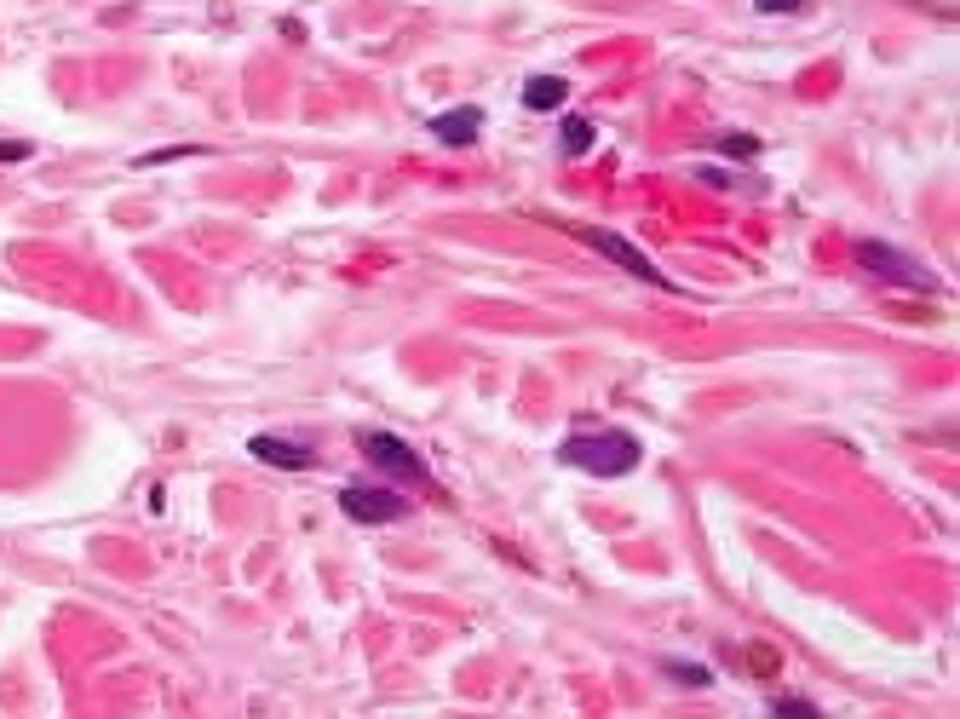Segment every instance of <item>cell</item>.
<instances>
[{
  "mask_svg": "<svg viewBox=\"0 0 960 719\" xmlns=\"http://www.w3.org/2000/svg\"><path fill=\"white\" fill-rule=\"evenodd\" d=\"M857 265H863L869 277H880V282L915 288V294H938V277H932L920 259H909L903 248H892V242H857Z\"/></svg>",
  "mask_w": 960,
  "mask_h": 719,
  "instance_id": "cell-2",
  "label": "cell"
},
{
  "mask_svg": "<svg viewBox=\"0 0 960 719\" xmlns=\"http://www.w3.org/2000/svg\"><path fill=\"white\" fill-rule=\"evenodd\" d=\"M363 455L380 466V472H397V478H409V484H426V478H432V472H426V461H420V455H414L403 438H391V432H368V438H363Z\"/></svg>",
  "mask_w": 960,
  "mask_h": 719,
  "instance_id": "cell-5",
  "label": "cell"
},
{
  "mask_svg": "<svg viewBox=\"0 0 960 719\" xmlns=\"http://www.w3.org/2000/svg\"><path fill=\"white\" fill-rule=\"evenodd\" d=\"M777 714H782V719H817V708H811V702H800V696H782Z\"/></svg>",
  "mask_w": 960,
  "mask_h": 719,
  "instance_id": "cell-11",
  "label": "cell"
},
{
  "mask_svg": "<svg viewBox=\"0 0 960 719\" xmlns=\"http://www.w3.org/2000/svg\"><path fill=\"white\" fill-rule=\"evenodd\" d=\"M340 512L357 518V524H397V518H409V501L391 495V489H374V484H345Z\"/></svg>",
  "mask_w": 960,
  "mask_h": 719,
  "instance_id": "cell-3",
  "label": "cell"
},
{
  "mask_svg": "<svg viewBox=\"0 0 960 719\" xmlns=\"http://www.w3.org/2000/svg\"><path fill=\"white\" fill-rule=\"evenodd\" d=\"M35 156V144H23V139H0V162H29Z\"/></svg>",
  "mask_w": 960,
  "mask_h": 719,
  "instance_id": "cell-12",
  "label": "cell"
},
{
  "mask_svg": "<svg viewBox=\"0 0 960 719\" xmlns=\"http://www.w3.org/2000/svg\"><path fill=\"white\" fill-rule=\"evenodd\" d=\"M805 0H754V12H771V18H782V12H800Z\"/></svg>",
  "mask_w": 960,
  "mask_h": 719,
  "instance_id": "cell-14",
  "label": "cell"
},
{
  "mask_svg": "<svg viewBox=\"0 0 960 719\" xmlns=\"http://www.w3.org/2000/svg\"><path fill=\"white\" fill-rule=\"evenodd\" d=\"M593 121L587 116H564V127H558V144H564V156H587L593 150Z\"/></svg>",
  "mask_w": 960,
  "mask_h": 719,
  "instance_id": "cell-9",
  "label": "cell"
},
{
  "mask_svg": "<svg viewBox=\"0 0 960 719\" xmlns=\"http://www.w3.org/2000/svg\"><path fill=\"white\" fill-rule=\"evenodd\" d=\"M478 127H483V110L478 104H466V110H449V116H432V133L449 150H466V144L478 139Z\"/></svg>",
  "mask_w": 960,
  "mask_h": 719,
  "instance_id": "cell-6",
  "label": "cell"
},
{
  "mask_svg": "<svg viewBox=\"0 0 960 719\" xmlns=\"http://www.w3.org/2000/svg\"><path fill=\"white\" fill-rule=\"evenodd\" d=\"M748 668L754 673H777V650L765 645V650H748Z\"/></svg>",
  "mask_w": 960,
  "mask_h": 719,
  "instance_id": "cell-13",
  "label": "cell"
},
{
  "mask_svg": "<svg viewBox=\"0 0 960 719\" xmlns=\"http://www.w3.org/2000/svg\"><path fill=\"white\" fill-rule=\"evenodd\" d=\"M248 455H259L265 466H282V472H305V466L317 461L311 449H299V443H282V438H253Z\"/></svg>",
  "mask_w": 960,
  "mask_h": 719,
  "instance_id": "cell-7",
  "label": "cell"
},
{
  "mask_svg": "<svg viewBox=\"0 0 960 719\" xmlns=\"http://www.w3.org/2000/svg\"><path fill=\"white\" fill-rule=\"evenodd\" d=\"M719 156L748 162V156H759V139H748V133H725V139H719Z\"/></svg>",
  "mask_w": 960,
  "mask_h": 719,
  "instance_id": "cell-10",
  "label": "cell"
},
{
  "mask_svg": "<svg viewBox=\"0 0 960 719\" xmlns=\"http://www.w3.org/2000/svg\"><path fill=\"white\" fill-rule=\"evenodd\" d=\"M575 242H587L593 254L616 259L621 271H633V277H639V282H650V288H673V282H667L662 271H656V265H650V259L639 254V248H633V242H621L616 231H598V225H581V231H575Z\"/></svg>",
  "mask_w": 960,
  "mask_h": 719,
  "instance_id": "cell-4",
  "label": "cell"
},
{
  "mask_svg": "<svg viewBox=\"0 0 960 719\" xmlns=\"http://www.w3.org/2000/svg\"><path fill=\"white\" fill-rule=\"evenodd\" d=\"M558 461L581 466L593 478H621V472L639 466V438H627V432H575V438L558 443Z\"/></svg>",
  "mask_w": 960,
  "mask_h": 719,
  "instance_id": "cell-1",
  "label": "cell"
},
{
  "mask_svg": "<svg viewBox=\"0 0 960 719\" xmlns=\"http://www.w3.org/2000/svg\"><path fill=\"white\" fill-rule=\"evenodd\" d=\"M524 104L529 110H558V104H570V81L564 75H535L524 87Z\"/></svg>",
  "mask_w": 960,
  "mask_h": 719,
  "instance_id": "cell-8",
  "label": "cell"
}]
</instances>
